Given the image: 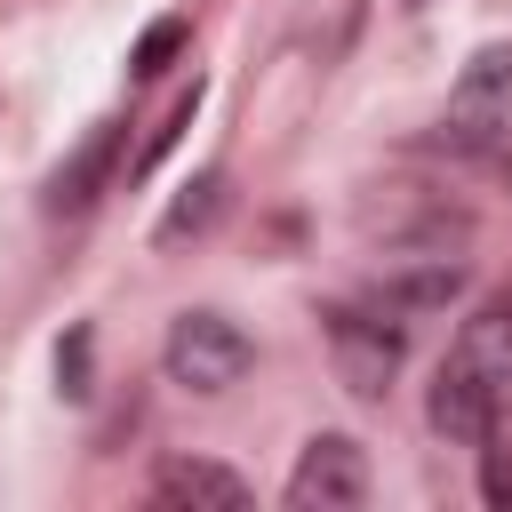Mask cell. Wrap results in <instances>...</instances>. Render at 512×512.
Masks as SVG:
<instances>
[{"label": "cell", "instance_id": "6da1fadb", "mask_svg": "<svg viewBox=\"0 0 512 512\" xmlns=\"http://www.w3.org/2000/svg\"><path fill=\"white\" fill-rule=\"evenodd\" d=\"M160 368H168V384L216 400V392H232V384L256 368V336H248L232 312H208V304H200V312H176V320H168Z\"/></svg>", "mask_w": 512, "mask_h": 512}, {"label": "cell", "instance_id": "7a4b0ae2", "mask_svg": "<svg viewBox=\"0 0 512 512\" xmlns=\"http://www.w3.org/2000/svg\"><path fill=\"white\" fill-rule=\"evenodd\" d=\"M352 216H360L368 240H384V256L392 248H464L472 240V208L448 200V184H376V192H360Z\"/></svg>", "mask_w": 512, "mask_h": 512}, {"label": "cell", "instance_id": "3957f363", "mask_svg": "<svg viewBox=\"0 0 512 512\" xmlns=\"http://www.w3.org/2000/svg\"><path fill=\"white\" fill-rule=\"evenodd\" d=\"M320 328H328V352H336V376H344V392H360V400H384L392 392V376H400V352H408V336H400V320L384 312V304H328L320 312Z\"/></svg>", "mask_w": 512, "mask_h": 512}, {"label": "cell", "instance_id": "277c9868", "mask_svg": "<svg viewBox=\"0 0 512 512\" xmlns=\"http://www.w3.org/2000/svg\"><path fill=\"white\" fill-rule=\"evenodd\" d=\"M368 304H384L392 320H424V312H448L464 296V256L456 248H392L384 272H368L360 288Z\"/></svg>", "mask_w": 512, "mask_h": 512}, {"label": "cell", "instance_id": "5b68a950", "mask_svg": "<svg viewBox=\"0 0 512 512\" xmlns=\"http://www.w3.org/2000/svg\"><path fill=\"white\" fill-rule=\"evenodd\" d=\"M288 504H296V512H352V504H368V456H360V440L312 432V440L296 448Z\"/></svg>", "mask_w": 512, "mask_h": 512}, {"label": "cell", "instance_id": "8992f818", "mask_svg": "<svg viewBox=\"0 0 512 512\" xmlns=\"http://www.w3.org/2000/svg\"><path fill=\"white\" fill-rule=\"evenodd\" d=\"M496 408H504V384H496V376H480V368H464V360H440L432 400H424V416H432L440 440H456V448L496 440Z\"/></svg>", "mask_w": 512, "mask_h": 512}, {"label": "cell", "instance_id": "52a82bcc", "mask_svg": "<svg viewBox=\"0 0 512 512\" xmlns=\"http://www.w3.org/2000/svg\"><path fill=\"white\" fill-rule=\"evenodd\" d=\"M112 168H120V120L88 128V136H80V152L48 176V192H40V200H48V216H88V208H96V192L112 184Z\"/></svg>", "mask_w": 512, "mask_h": 512}, {"label": "cell", "instance_id": "ba28073f", "mask_svg": "<svg viewBox=\"0 0 512 512\" xmlns=\"http://www.w3.org/2000/svg\"><path fill=\"white\" fill-rule=\"evenodd\" d=\"M152 504H216V512H240L248 504V480L232 464H208V456H168L152 472Z\"/></svg>", "mask_w": 512, "mask_h": 512}, {"label": "cell", "instance_id": "9c48e42d", "mask_svg": "<svg viewBox=\"0 0 512 512\" xmlns=\"http://www.w3.org/2000/svg\"><path fill=\"white\" fill-rule=\"evenodd\" d=\"M224 200H232V176L224 168H200L176 200H168V216L152 224V240L160 248H184V240H200V232H216V216H224Z\"/></svg>", "mask_w": 512, "mask_h": 512}, {"label": "cell", "instance_id": "30bf717a", "mask_svg": "<svg viewBox=\"0 0 512 512\" xmlns=\"http://www.w3.org/2000/svg\"><path fill=\"white\" fill-rule=\"evenodd\" d=\"M448 360H464V368H480V376H496V384H512V296H496V304H480L464 328H456V344H448Z\"/></svg>", "mask_w": 512, "mask_h": 512}, {"label": "cell", "instance_id": "8fae6325", "mask_svg": "<svg viewBox=\"0 0 512 512\" xmlns=\"http://www.w3.org/2000/svg\"><path fill=\"white\" fill-rule=\"evenodd\" d=\"M512 104V48L496 40V48H480L472 64H464V80H456V104L448 112H504Z\"/></svg>", "mask_w": 512, "mask_h": 512}, {"label": "cell", "instance_id": "7c38bea8", "mask_svg": "<svg viewBox=\"0 0 512 512\" xmlns=\"http://www.w3.org/2000/svg\"><path fill=\"white\" fill-rule=\"evenodd\" d=\"M184 40H192V16H152L144 40L128 48V80H160V72L184 56Z\"/></svg>", "mask_w": 512, "mask_h": 512}, {"label": "cell", "instance_id": "4fadbf2b", "mask_svg": "<svg viewBox=\"0 0 512 512\" xmlns=\"http://www.w3.org/2000/svg\"><path fill=\"white\" fill-rule=\"evenodd\" d=\"M56 392H64V400H88V392H96V328H88V320H72L64 344H56Z\"/></svg>", "mask_w": 512, "mask_h": 512}, {"label": "cell", "instance_id": "5bb4252c", "mask_svg": "<svg viewBox=\"0 0 512 512\" xmlns=\"http://www.w3.org/2000/svg\"><path fill=\"white\" fill-rule=\"evenodd\" d=\"M192 112H200V80H192V88H184V96H176V104L160 112V128H152V136L136 144V160H128V176H152V168H160V152H168V144H176V136L192 128Z\"/></svg>", "mask_w": 512, "mask_h": 512}, {"label": "cell", "instance_id": "9a60e30c", "mask_svg": "<svg viewBox=\"0 0 512 512\" xmlns=\"http://www.w3.org/2000/svg\"><path fill=\"white\" fill-rule=\"evenodd\" d=\"M480 448H488V440H480ZM480 496H488V504H512V456H504V448H488V464H480Z\"/></svg>", "mask_w": 512, "mask_h": 512}, {"label": "cell", "instance_id": "2e32d148", "mask_svg": "<svg viewBox=\"0 0 512 512\" xmlns=\"http://www.w3.org/2000/svg\"><path fill=\"white\" fill-rule=\"evenodd\" d=\"M400 8H424V0H400Z\"/></svg>", "mask_w": 512, "mask_h": 512}]
</instances>
